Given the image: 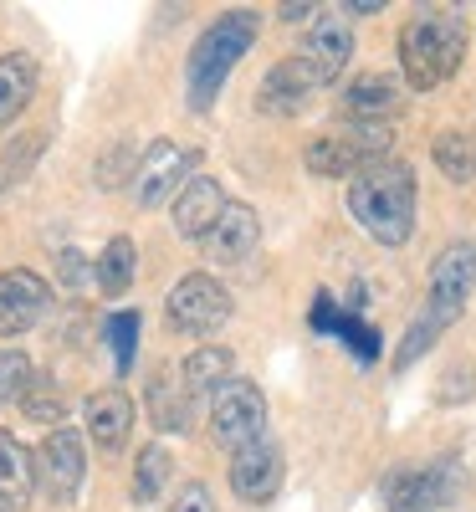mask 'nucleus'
I'll return each instance as SVG.
<instances>
[{
  "mask_svg": "<svg viewBox=\"0 0 476 512\" xmlns=\"http://www.w3.org/2000/svg\"><path fill=\"white\" fill-rule=\"evenodd\" d=\"M471 292H476V241L441 246L436 262H430V277H425V303H420L415 323L405 328L400 349H395V369L400 374L436 349V338H446V328L466 313Z\"/></svg>",
  "mask_w": 476,
  "mask_h": 512,
  "instance_id": "nucleus-1",
  "label": "nucleus"
},
{
  "mask_svg": "<svg viewBox=\"0 0 476 512\" xmlns=\"http://www.w3.org/2000/svg\"><path fill=\"white\" fill-rule=\"evenodd\" d=\"M415 200H420V185H415V169L400 164V159H379L369 169L349 180V216L364 236H374L379 246L400 251L410 236H415Z\"/></svg>",
  "mask_w": 476,
  "mask_h": 512,
  "instance_id": "nucleus-2",
  "label": "nucleus"
},
{
  "mask_svg": "<svg viewBox=\"0 0 476 512\" xmlns=\"http://www.w3.org/2000/svg\"><path fill=\"white\" fill-rule=\"evenodd\" d=\"M256 36H262V16H256L251 6H231V11H221L200 31V41L190 47V62H185V103H190V113H210L215 108L226 77L256 47Z\"/></svg>",
  "mask_w": 476,
  "mask_h": 512,
  "instance_id": "nucleus-3",
  "label": "nucleus"
},
{
  "mask_svg": "<svg viewBox=\"0 0 476 512\" xmlns=\"http://www.w3.org/2000/svg\"><path fill=\"white\" fill-rule=\"evenodd\" d=\"M466 62V21L446 6H420L400 26V72L415 93L441 88Z\"/></svg>",
  "mask_w": 476,
  "mask_h": 512,
  "instance_id": "nucleus-4",
  "label": "nucleus"
},
{
  "mask_svg": "<svg viewBox=\"0 0 476 512\" xmlns=\"http://www.w3.org/2000/svg\"><path fill=\"white\" fill-rule=\"evenodd\" d=\"M466 487H471V472L461 456H430V461H410L384 472L379 497H384V512H446L466 497Z\"/></svg>",
  "mask_w": 476,
  "mask_h": 512,
  "instance_id": "nucleus-5",
  "label": "nucleus"
},
{
  "mask_svg": "<svg viewBox=\"0 0 476 512\" xmlns=\"http://www.w3.org/2000/svg\"><path fill=\"white\" fill-rule=\"evenodd\" d=\"M389 144H395V128L384 123H359L349 118L343 128H333V134H318L308 149H302V164H308V175L318 180H354L359 169L379 164L389 154Z\"/></svg>",
  "mask_w": 476,
  "mask_h": 512,
  "instance_id": "nucleus-6",
  "label": "nucleus"
},
{
  "mask_svg": "<svg viewBox=\"0 0 476 512\" xmlns=\"http://www.w3.org/2000/svg\"><path fill=\"white\" fill-rule=\"evenodd\" d=\"M262 436H267V395H262V384L246 379V374L226 379L221 390L210 395V441L236 456L251 441H262Z\"/></svg>",
  "mask_w": 476,
  "mask_h": 512,
  "instance_id": "nucleus-7",
  "label": "nucleus"
},
{
  "mask_svg": "<svg viewBox=\"0 0 476 512\" xmlns=\"http://www.w3.org/2000/svg\"><path fill=\"white\" fill-rule=\"evenodd\" d=\"M231 287L221 277H210V272H185L175 287H169L164 297V318L175 333L185 338H210V333H221L231 323Z\"/></svg>",
  "mask_w": 476,
  "mask_h": 512,
  "instance_id": "nucleus-8",
  "label": "nucleus"
},
{
  "mask_svg": "<svg viewBox=\"0 0 476 512\" xmlns=\"http://www.w3.org/2000/svg\"><path fill=\"white\" fill-rule=\"evenodd\" d=\"M200 175V149H185L175 139H154L144 154H139V169H134V195L144 210H159V205H175V195Z\"/></svg>",
  "mask_w": 476,
  "mask_h": 512,
  "instance_id": "nucleus-9",
  "label": "nucleus"
},
{
  "mask_svg": "<svg viewBox=\"0 0 476 512\" xmlns=\"http://www.w3.org/2000/svg\"><path fill=\"white\" fill-rule=\"evenodd\" d=\"M82 482H88V446L72 425H57V431L41 441L36 451V487L47 492V502H77Z\"/></svg>",
  "mask_w": 476,
  "mask_h": 512,
  "instance_id": "nucleus-10",
  "label": "nucleus"
},
{
  "mask_svg": "<svg viewBox=\"0 0 476 512\" xmlns=\"http://www.w3.org/2000/svg\"><path fill=\"white\" fill-rule=\"evenodd\" d=\"M282 477H287V456H282V446H277L272 436L251 441V446L236 451L231 466H226L231 492H236L241 502H251V507H267V502L282 492Z\"/></svg>",
  "mask_w": 476,
  "mask_h": 512,
  "instance_id": "nucleus-11",
  "label": "nucleus"
},
{
  "mask_svg": "<svg viewBox=\"0 0 476 512\" xmlns=\"http://www.w3.org/2000/svg\"><path fill=\"white\" fill-rule=\"evenodd\" d=\"M52 303H57V297H52L47 277H36L26 267L0 272V338H21L36 323H47Z\"/></svg>",
  "mask_w": 476,
  "mask_h": 512,
  "instance_id": "nucleus-12",
  "label": "nucleus"
},
{
  "mask_svg": "<svg viewBox=\"0 0 476 512\" xmlns=\"http://www.w3.org/2000/svg\"><path fill=\"white\" fill-rule=\"evenodd\" d=\"M308 323H313V333L338 338V344L349 349L359 364H374V359L384 354V333H379L374 323H364L354 308H343L333 292H318V297H313V313H308Z\"/></svg>",
  "mask_w": 476,
  "mask_h": 512,
  "instance_id": "nucleus-13",
  "label": "nucleus"
},
{
  "mask_svg": "<svg viewBox=\"0 0 476 512\" xmlns=\"http://www.w3.org/2000/svg\"><path fill=\"white\" fill-rule=\"evenodd\" d=\"M297 57L308 62V72L318 77V88L338 82V72L349 67V57H354V31H349V21H343L338 11H318V21L308 26V36H302Z\"/></svg>",
  "mask_w": 476,
  "mask_h": 512,
  "instance_id": "nucleus-14",
  "label": "nucleus"
},
{
  "mask_svg": "<svg viewBox=\"0 0 476 512\" xmlns=\"http://www.w3.org/2000/svg\"><path fill=\"white\" fill-rule=\"evenodd\" d=\"M226 205H231V195L221 190V180H215V175H195V180L175 195V205H169V221H175L180 241L205 246V236L215 231V221L226 216Z\"/></svg>",
  "mask_w": 476,
  "mask_h": 512,
  "instance_id": "nucleus-15",
  "label": "nucleus"
},
{
  "mask_svg": "<svg viewBox=\"0 0 476 512\" xmlns=\"http://www.w3.org/2000/svg\"><path fill=\"white\" fill-rule=\"evenodd\" d=\"M256 246H262V216H256L246 200H231L226 216L205 236V256L215 267H241V262L256 256Z\"/></svg>",
  "mask_w": 476,
  "mask_h": 512,
  "instance_id": "nucleus-16",
  "label": "nucleus"
},
{
  "mask_svg": "<svg viewBox=\"0 0 476 512\" xmlns=\"http://www.w3.org/2000/svg\"><path fill=\"white\" fill-rule=\"evenodd\" d=\"M313 93H318V77L308 72V62L292 52V57H282V62L267 67L262 88H256V108L272 113V118H292V113L308 108Z\"/></svg>",
  "mask_w": 476,
  "mask_h": 512,
  "instance_id": "nucleus-17",
  "label": "nucleus"
},
{
  "mask_svg": "<svg viewBox=\"0 0 476 512\" xmlns=\"http://www.w3.org/2000/svg\"><path fill=\"white\" fill-rule=\"evenodd\" d=\"M82 420H88V436L103 456H118L128 446V431H134V400H128L123 384H108V390H93L82 400Z\"/></svg>",
  "mask_w": 476,
  "mask_h": 512,
  "instance_id": "nucleus-18",
  "label": "nucleus"
},
{
  "mask_svg": "<svg viewBox=\"0 0 476 512\" xmlns=\"http://www.w3.org/2000/svg\"><path fill=\"white\" fill-rule=\"evenodd\" d=\"M144 405H149V425L164 436H185L195 420V400L185 395V384L175 369H154L144 384Z\"/></svg>",
  "mask_w": 476,
  "mask_h": 512,
  "instance_id": "nucleus-19",
  "label": "nucleus"
},
{
  "mask_svg": "<svg viewBox=\"0 0 476 512\" xmlns=\"http://www.w3.org/2000/svg\"><path fill=\"white\" fill-rule=\"evenodd\" d=\"M226 379H236V354L226 349V344H200V349H190L185 354V364H180V384H185V395L200 405H210V395L221 390Z\"/></svg>",
  "mask_w": 476,
  "mask_h": 512,
  "instance_id": "nucleus-20",
  "label": "nucleus"
},
{
  "mask_svg": "<svg viewBox=\"0 0 476 512\" xmlns=\"http://www.w3.org/2000/svg\"><path fill=\"white\" fill-rule=\"evenodd\" d=\"M36 82H41V67H36L31 52H6L0 57V134L31 108Z\"/></svg>",
  "mask_w": 476,
  "mask_h": 512,
  "instance_id": "nucleus-21",
  "label": "nucleus"
},
{
  "mask_svg": "<svg viewBox=\"0 0 476 512\" xmlns=\"http://www.w3.org/2000/svg\"><path fill=\"white\" fill-rule=\"evenodd\" d=\"M400 103V82L389 72H364L343 88V113L359 123H384V113H395Z\"/></svg>",
  "mask_w": 476,
  "mask_h": 512,
  "instance_id": "nucleus-22",
  "label": "nucleus"
},
{
  "mask_svg": "<svg viewBox=\"0 0 476 512\" xmlns=\"http://www.w3.org/2000/svg\"><path fill=\"white\" fill-rule=\"evenodd\" d=\"M93 277H98L103 297H123L128 287H134V277H139V246H134V236H113L103 246V256H98Z\"/></svg>",
  "mask_w": 476,
  "mask_h": 512,
  "instance_id": "nucleus-23",
  "label": "nucleus"
},
{
  "mask_svg": "<svg viewBox=\"0 0 476 512\" xmlns=\"http://www.w3.org/2000/svg\"><path fill=\"white\" fill-rule=\"evenodd\" d=\"M0 492H6L11 502H21V507L36 492V456L11 431H0Z\"/></svg>",
  "mask_w": 476,
  "mask_h": 512,
  "instance_id": "nucleus-24",
  "label": "nucleus"
},
{
  "mask_svg": "<svg viewBox=\"0 0 476 512\" xmlns=\"http://www.w3.org/2000/svg\"><path fill=\"white\" fill-rule=\"evenodd\" d=\"M169 477H175V456H169V446H144L139 461H134V487H128V497H134V507H154L159 492L169 487Z\"/></svg>",
  "mask_w": 476,
  "mask_h": 512,
  "instance_id": "nucleus-25",
  "label": "nucleus"
},
{
  "mask_svg": "<svg viewBox=\"0 0 476 512\" xmlns=\"http://www.w3.org/2000/svg\"><path fill=\"white\" fill-rule=\"evenodd\" d=\"M430 159L451 185H471L476 180V139L461 134V128H441L436 144H430Z\"/></svg>",
  "mask_w": 476,
  "mask_h": 512,
  "instance_id": "nucleus-26",
  "label": "nucleus"
},
{
  "mask_svg": "<svg viewBox=\"0 0 476 512\" xmlns=\"http://www.w3.org/2000/svg\"><path fill=\"white\" fill-rule=\"evenodd\" d=\"M139 328H144V318L134 313V308H118L108 323H103V338H108V359H113V369H118V379L134 369V354H139Z\"/></svg>",
  "mask_w": 476,
  "mask_h": 512,
  "instance_id": "nucleus-27",
  "label": "nucleus"
},
{
  "mask_svg": "<svg viewBox=\"0 0 476 512\" xmlns=\"http://www.w3.org/2000/svg\"><path fill=\"white\" fill-rule=\"evenodd\" d=\"M16 405H21L26 420H41V425H52V431L67 420V400H62V390H57V379H47V374H36Z\"/></svg>",
  "mask_w": 476,
  "mask_h": 512,
  "instance_id": "nucleus-28",
  "label": "nucleus"
},
{
  "mask_svg": "<svg viewBox=\"0 0 476 512\" xmlns=\"http://www.w3.org/2000/svg\"><path fill=\"white\" fill-rule=\"evenodd\" d=\"M41 149H47V134H26V139H11L6 149H0V195L16 190L31 175V164L41 159Z\"/></svg>",
  "mask_w": 476,
  "mask_h": 512,
  "instance_id": "nucleus-29",
  "label": "nucleus"
},
{
  "mask_svg": "<svg viewBox=\"0 0 476 512\" xmlns=\"http://www.w3.org/2000/svg\"><path fill=\"white\" fill-rule=\"evenodd\" d=\"M31 379H36L31 359H26L21 349H6V344H0V405H16V400L26 395Z\"/></svg>",
  "mask_w": 476,
  "mask_h": 512,
  "instance_id": "nucleus-30",
  "label": "nucleus"
},
{
  "mask_svg": "<svg viewBox=\"0 0 476 512\" xmlns=\"http://www.w3.org/2000/svg\"><path fill=\"white\" fill-rule=\"evenodd\" d=\"M169 512H215V497H210L205 482H185L175 492V502H169Z\"/></svg>",
  "mask_w": 476,
  "mask_h": 512,
  "instance_id": "nucleus-31",
  "label": "nucleus"
},
{
  "mask_svg": "<svg viewBox=\"0 0 476 512\" xmlns=\"http://www.w3.org/2000/svg\"><path fill=\"white\" fill-rule=\"evenodd\" d=\"M57 272H62V282L77 292L82 282H88L93 277V267H88V256H82L77 246H67V251H57Z\"/></svg>",
  "mask_w": 476,
  "mask_h": 512,
  "instance_id": "nucleus-32",
  "label": "nucleus"
},
{
  "mask_svg": "<svg viewBox=\"0 0 476 512\" xmlns=\"http://www.w3.org/2000/svg\"><path fill=\"white\" fill-rule=\"evenodd\" d=\"M318 11H323V6H313V0H282V6H277V16H282L287 26H297V21H318Z\"/></svg>",
  "mask_w": 476,
  "mask_h": 512,
  "instance_id": "nucleus-33",
  "label": "nucleus"
},
{
  "mask_svg": "<svg viewBox=\"0 0 476 512\" xmlns=\"http://www.w3.org/2000/svg\"><path fill=\"white\" fill-rule=\"evenodd\" d=\"M338 11H349V16H379V11H384V0H343Z\"/></svg>",
  "mask_w": 476,
  "mask_h": 512,
  "instance_id": "nucleus-34",
  "label": "nucleus"
},
{
  "mask_svg": "<svg viewBox=\"0 0 476 512\" xmlns=\"http://www.w3.org/2000/svg\"><path fill=\"white\" fill-rule=\"evenodd\" d=\"M0 512H26V507H21V502H11L6 492H0Z\"/></svg>",
  "mask_w": 476,
  "mask_h": 512,
  "instance_id": "nucleus-35",
  "label": "nucleus"
}]
</instances>
